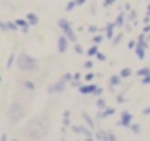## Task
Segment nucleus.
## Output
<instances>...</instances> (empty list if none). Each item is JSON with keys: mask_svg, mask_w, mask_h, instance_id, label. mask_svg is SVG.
I'll return each instance as SVG.
<instances>
[{"mask_svg": "<svg viewBox=\"0 0 150 141\" xmlns=\"http://www.w3.org/2000/svg\"><path fill=\"white\" fill-rule=\"evenodd\" d=\"M18 68L21 71H33V70H38V61L35 58L28 56L26 52H21L18 56Z\"/></svg>", "mask_w": 150, "mask_h": 141, "instance_id": "f257e3e1", "label": "nucleus"}, {"mask_svg": "<svg viewBox=\"0 0 150 141\" xmlns=\"http://www.w3.org/2000/svg\"><path fill=\"white\" fill-rule=\"evenodd\" d=\"M58 26L61 28V33H65V35L70 38V42H77V33L74 32V28H72V25H70V21L68 19H59L58 21Z\"/></svg>", "mask_w": 150, "mask_h": 141, "instance_id": "f03ea898", "label": "nucleus"}, {"mask_svg": "<svg viewBox=\"0 0 150 141\" xmlns=\"http://www.w3.org/2000/svg\"><path fill=\"white\" fill-rule=\"evenodd\" d=\"M68 45H70V38L65 35V33H61V35L58 37V42H56V47H58V52H67L68 51Z\"/></svg>", "mask_w": 150, "mask_h": 141, "instance_id": "7ed1b4c3", "label": "nucleus"}, {"mask_svg": "<svg viewBox=\"0 0 150 141\" xmlns=\"http://www.w3.org/2000/svg\"><path fill=\"white\" fill-rule=\"evenodd\" d=\"M131 122H133V115H131L127 110H122V111H120V120H119V125H120V127H127V129H129Z\"/></svg>", "mask_w": 150, "mask_h": 141, "instance_id": "20e7f679", "label": "nucleus"}, {"mask_svg": "<svg viewBox=\"0 0 150 141\" xmlns=\"http://www.w3.org/2000/svg\"><path fill=\"white\" fill-rule=\"evenodd\" d=\"M98 89V85L96 84H93V82H87V84H82L80 87H79V92L82 94V96H87V94H94V91Z\"/></svg>", "mask_w": 150, "mask_h": 141, "instance_id": "39448f33", "label": "nucleus"}, {"mask_svg": "<svg viewBox=\"0 0 150 141\" xmlns=\"http://www.w3.org/2000/svg\"><path fill=\"white\" fill-rule=\"evenodd\" d=\"M65 89H67V82H63L61 78L56 82V84H52L51 87H49V94H58V92H65Z\"/></svg>", "mask_w": 150, "mask_h": 141, "instance_id": "423d86ee", "label": "nucleus"}, {"mask_svg": "<svg viewBox=\"0 0 150 141\" xmlns=\"http://www.w3.org/2000/svg\"><path fill=\"white\" fill-rule=\"evenodd\" d=\"M89 129H91V127H89ZM89 129H87V127H84V125H75V124L72 125V131H74V133H82V134H84L87 140H93V138H96V136L93 134V131H89Z\"/></svg>", "mask_w": 150, "mask_h": 141, "instance_id": "0eeeda50", "label": "nucleus"}, {"mask_svg": "<svg viewBox=\"0 0 150 141\" xmlns=\"http://www.w3.org/2000/svg\"><path fill=\"white\" fill-rule=\"evenodd\" d=\"M147 47H149V44H147V42H138V45H136V49H134V52H136V58H138V59H145Z\"/></svg>", "mask_w": 150, "mask_h": 141, "instance_id": "6e6552de", "label": "nucleus"}, {"mask_svg": "<svg viewBox=\"0 0 150 141\" xmlns=\"http://www.w3.org/2000/svg\"><path fill=\"white\" fill-rule=\"evenodd\" d=\"M113 113H115V108L113 106H107L105 110H100L98 118H108V117H112Z\"/></svg>", "mask_w": 150, "mask_h": 141, "instance_id": "1a4fd4ad", "label": "nucleus"}, {"mask_svg": "<svg viewBox=\"0 0 150 141\" xmlns=\"http://www.w3.org/2000/svg\"><path fill=\"white\" fill-rule=\"evenodd\" d=\"M0 28H2V30H11V32H14V30H18L19 26L16 25V21H7V23L0 21Z\"/></svg>", "mask_w": 150, "mask_h": 141, "instance_id": "9d476101", "label": "nucleus"}, {"mask_svg": "<svg viewBox=\"0 0 150 141\" xmlns=\"http://www.w3.org/2000/svg\"><path fill=\"white\" fill-rule=\"evenodd\" d=\"M115 28H117V26H115V23H108V25L105 26V30H103V32H105V38H110V40H112L113 35H115V33H113V30H115Z\"/></svg>", "mask_w": 150, "mask_h": 141, "instance_id": "9b49d317", "label": "nucleus"}, {"mask_svg": "<svg viewBox=\"0 0 150 141\" xmlns=\"http://www.w3.org/2000/svg\"><path fill=\"white\" fill-rule=\"evenodd\" d=\"M14 21H16V25H18L23 32H28V30H30V26H32V25L28 23V19H21V18H18V19H14Z\"/></svg>", "mask_w": 150, "mask_h": 141, "instance_id": "f8f14e48", "label": "nucleus"}, {"mask_svg": "<svg viewBox=\"0 0 150 141\" xmlns=\"http://www.w3.org/2000/svg\"><path fill=\"white\" fill-rule=\"evenodd\" d=\"M113 23H115V26H117V28H122V26L126 25V16H124V12H119Z\"/></svg>", "mask_w": 150, "mask_h": 141, "instance_id": "ddd939ff", "label": "nucleus"}, {"mask_svg": "<svg viewBox=\"0 0 150 141\" xmlns=\"http://www.w3.org/2000/svg\"><path fill=\"white\" fill-rule=\"evenodd\" d=\"M100 51H98V44H93L87 51H86V54H87V58H94L96 54H98Z\"/></svg>", "mask_w": 150, "mask_h": 141, "instance_id": "4468645a", "label": "nucleus"}, {"mask_svg": "<svg viewBox=\"0 0 150 141\" xmlns=\"http://www.w3.org/2000/svg\"><path fill=\"white\" fill-rule=\"evenodd\" d=\"M26 19H28V23H30L32 26L38 25V16L37 14H33V12H28V14H26Z\"/></svg>", "mask_w": 150, "mask_h": 141, "instance_id": "2eb2a0df", "label": "nucleus"}, {"mask_svg": "<svg viewBox=\"0 0 150 141\" xmlns=\"http://www.w3.org/2000/svg\"><path fill=\"white\" fill-rule=\"evenodd\" d=\"M120 80H122L120 73H119V75H112V77H110V87H115V85H120Z\"/></svg>", "mask_w": 150, "mask_h": 141, "instance_id": "dca6fc26", "label": "nucleus"}, {"mask_svg": "<svg viewBox=\"0 0 150 141\" xmlns=\"http://www.w3.org/2000/svg\"><path fill=\"white\" fill-rule=\"evenodd\" d=\"M82 118H84V122H86V124H87L91 129H94V120H93V118H91V117H89L86 111H82Z\"/></svg>", "mask_w": 150, "mask_h": 141, "instance_id": "f3484780", "label": "nucleus"}, {"mask_svg": "<svg viewBox=\"0 0 150 141\" xmlns=\"http://www.w3.org/2000/svg\"><path fill=\"white\" fill-rule=\"evenodd\" d=\"M136 19H138V14H136L134 9H131L129 14H127V21H129V23H136Z\"/></svg>", "mask_w": 150, "mask_h": 141, "instance_id": "a211bd4d", "label": "nucleus"}, {"mask_svg": "<svg viewBox=\"0 0 150 141\" xmlns=\"http://www.w3.org/2000/svg\"><path fill=\"white\" fill-rule=\"evenodd\" d=\"M129 129H131L133 134H140V133H142V125H140V124H134V122H131Z\"/></svg>", "mask_w": 150, "mask_h": 141, "instance_id": "6ab92c4d", "label": "nucleus"}, {"mask_svg": "<svg viewBox=\"0 0 150 141\" xmlns=\"http://www.w3.org/2000/svg\"><path fill=\"white\" fill-rule=\"evenodd\" d=\"M108 134H110V133H107V131H103V129H101V131H98V134H96V140L107 141V140H108Z\"/></svg>", "mask_w": 150, "mask_h": 141, "instance_id": "aec40b11", "label": "nucleus"}, {"mask_svg": "<svg viewBox=\"0 0 150 141\" xmlns=\"http://www.w3.org/2000/svg\"><path fill=\"white\" fill-rule=\"evenodd\" d=\"M63 125L65 127L70 125V110H65V113H63Z\"/></svg>", "mask_w": 150, "mask_h": 141, "instance_id": "412c9836", "label": "nucleus"}, {"mask_svg": "<svg viewBox=\"0 0 150 141\" xmlns=\"http://www.w3.org/2000/svg\"><path fill=\"white\" fill-rule=\"evenodd\" d=\"M103 38H105L103 33H94V37H93V44H98V45H100V44L103 42Z\"/></svg>", "mask_w": 150, "mask_h": 141, "instance_id": "4be33fe9", "label": "nucleus"}, {"mask_svg": "<svg viewBox=\"0 0 150 141\" xmlns=\"http://www.w3.org/2000/svg\"><path fill=\"white\" fill-rule=\"evenodd\" d=\"M122 37H124V33H117V35H113V38H112V45H119V44L122 42Z\"/></svg>", "mask_w": 150, "mask_h": 141, "instance_id": "5701e85b", "label": "nucleus"}, {"mask_svg": "<svg viewBox=\"0 0 150 141\" xmlns=\"http://www.w3.org/2000/svg\"><path fill=\"white\" fill-rule=\"evenodd\" d=\"M131 75H133L131 68H122V70H120V77H122V78H129Z\"/></svg>", "mask_w": 150, "mask_h": 141, "instance_id": "b1692460", "label": "nucleus"}, {"mask_svg": "<svg viewBox=\"0 0 150 141\" xmlns=\"http://www.w3.org/2000/svg\"><path fill=\"white\" fill-rule=\"evenodd\" d=\"M136 75H138V77H145V75H150V68H149V66H145V68H140V70L136 71Z\"/></svg>", "mask_w": 150, "mask_h": 141, "instance_id": "393cba45", "label": "nucleus"}, {"mask_svg": "<svg viewBox=\"0 0 150 141\" xmlns=\"http://www.w3.org/2000/svg\"><path fill=\"white\" fill-rule=\"evenodd\" d=\"M23 87L28 89V91H35V84L30 82V80H25V82H23Z\"/></svg>", "mask_w": 150, "mask_h": 141, "instance_id": "a878e982", "label": "nucleus"}, {"mask_svg": "<svg viewBox=\"0 0 150 141\" xmlns=\"http://www.w3.org/2000/svg\"><path fill=\"white\" fill-rule=\"evenodd\" d=\"M74 47H75V54H86V51H84V47L79 44V42H75L74 44Z\"/></svg>", "mask_w": 150, "mask_h": 141, "instance_id": "bb28decb", "label": "nucleus"}, {"mask_svg": "<svg viewBox=\"0 0 150 141\" xmlns=\"http://www.w3.org/2000/svg\"><path fill=\"white\" fill-rule=\"evenodd\" d=\"M96 106H98L100 110H105V108H107V101H105L103 98H98V101H96Z\"/></svg>", "mask_w": 150, "mask_h": 141, "instance_id": "cd10ccee", "label": "nucleus"}, {"mask_svg": "<svg viewBox=\"0 0 150 141\" xmlns=\"http://www.w3.org/2000/svg\"><path fill=\"white\" fill-rule=\"evenodd\" d=\"M136 45H138V40H134V38H131V40L127 42V47H129L131 51H134V49H136Z\"/></svg>", "mask_w": 150, "mask_h": 141, "instance_id": "c85d7f7f", "label": "nucleus"}, {"mask_svg": "<svg viewBox=\"0 0 150 141\" xmlns=\"http://www.w3.org/2000/svg\"><path fill=\"white\" fill-rule=\"evenodd\" d=\"M61 80L68 84V82H72V80H74V75H72V73H65V75L61 77Z\"/></svg>", "mask_w": 150, "mask_h": 141, "instance_id": "c756f323", "label": "nucleus"}, {"mask_svg": "<svg viewBox=\"0 0 150 141\" xmlns=\"http://www.w3.org/2000/svg\"><path fill=\"white\" fill-rule=\"evenodd\" d=\"M14 61H16V54H11L9 59H7V68H11V66L14 65Z\"/></svg>", "mask_w": 150, "mask_h": 141, "instance_id": "7c9ffc66", "label": "nucleus"}, {"mask_svg": "<svg viewBox=\"0 0 150 141\" xmlns=\"http://www.w3.org/2000/svg\"><path fill=\"white\" fill-rule=\"evenodd\" d=\"M75 7H77V2H75V0H70V2L67 4V11H74Z\"/></svg>", "mask_w": 150, "mask_h": 141, "instance_id": "2f4dec72", "label": "nucleus"}, {"mask_svg": "<svg viewBox=\"0 0 150 141\" xmlns=\"http://www.w3.org/2000/svg\"><path fill=\"white\" fill-rule=\"evenodd\" d=\"M140 82H142L143 85H149V84H150V75H145V77H140Z\"/></svg>", "mask_w": 150, "mask_h": 141, "instance_id": "473e14b6", "label": "nucleus"}, {"mask_svg": "<svg viewBox=\"0 0 150 141\" xmlns=\"http://www.w3.org/2000/svg\"><path fill=\"white\" fill-rule=\"evenodd\" d=\"M126 101H127L126 94H117V103H126Z\"/></svg>", "mask_w": 150, "mask_h": 141, "instance_id": "72a5a7b5", "label": "nucleus"}, {"mask_svg": "<svg viewBox=\"0 0 150 141\" xmlns=\"http://www.w3.org/2000/svg\"><path fill=\"white\" fill-rule=\"evenodd\" d=\"M94 58H96V59H98V61H107V56H105V54H103V52H98V54H96V56H94Z\"/></svg>", "mask_w": 150, "mask_h": 141, "instance_id": "f704fd0d", "label": "nucleus"}, {"mask_svg": "<svg viewBox=\"0 0 150 141\" xmlns=\"http://www.w3.org/2000/svg\"><path fill=\"white\" fill-rule=\"evenodd\" d=\"M93 65H94V63H93V61H91V59H87V61H86V63H84V65H82V66H84V68H86V70H91V68H93Z\"/></svg>", "mask_w": 150, "mask_h": 141, "instance_id": "c9c22d12", "label": "nucleus"}, {"mask_svg": "<svg viewBox=\"0 0 150 141\" xmlns=\"http://www.w3.org/2000/svg\"><path fill=\"white\" fill-rule=\"evenodd\" d=\"M84 80H86V82H93V80H94V73H91V71H89V73L84 77Z\"/></svg>", "mask_w": 150, "mask_h": 141, "instance_id": "e433bc0d", "label": "nucleus"}, {"mask_svg": "<svg viewBox=\"0 0 150 141\" xmlns=\"http://www.w3.org/2000/svg\"><path fill=\"white\" fill-rule=\"evenodd\" d=\"M87 32H89V33H98V28H96L94 25H91V26L87 28Z\"/></svg>", "mask_w": 150, "mask_h": 141, "instance_id": "4c0bfd02", "label": "nucleus"}, {"mask_svg": "<svg viewBox=\"0 0 150 141\" xmlns=\"http://www.w3.org/2000/svg\"><path fill=\"white\" fill-rule=\"evenodd\" d=\"M142 32H143V33H150V23H147V25H143Z\"/></svg>", "mask_w": 150, "mask_h": 141, "instance_id": "58836bf2", "label": "nucleus"}, {"mask_svg": "<svg viewBox=\"0 0 150 141\" xmlns=\"http://www.w3.org/2000/svg\"><path fill=\"white\" fill-rule=\"evenodd\" d=\"M115 2H117V0H105V2H103V7H110L112 4H115Z\"/></svg>", "mask_w": 150, "mask_h": 141, "instance_id": "ea45409f", "label": "nucleus"}, {"mask_svg": "<svg viewBox=\"0 0 150 141\" xmlns=\"http://www.w3.org/2000/svg\"><path fill=\"white\" fill-rule=\"evenodd\" d=\"M70 84H72V85H74V87H77V89H79V87H80V85H82V84H80V80H72V82H70Z\"/></svg>", "mask_w": 150, "mask_h": 141, "instance_id": "a19ab883", "label": "nucleus"}, {"mask_svg": "<svg viewBox=\"0 0 150 141\" xmlns=\"http://www.w3.org/2000/svg\"><path fill=\"white\" fill-rule=\"evenodd\" d=\"M101 94H103V89H100V87H98V89L94 91V94H93V96H96V98H100Z\"/></svg>", "mask_w": 150, "mask_h": 141, "instance_id": "79ce46f5", "label": "nucleus"}, {"mask_svg": "<svg viewBox=\"0 0 150 141\" xmlns=\"http://www.w3.org/2000/svg\"><path fill=\"white\" fill-rule=\"evenodd\" d=\"M108 140H110V141H117L119 138H117L115 134H112V133H110V134H108Z\"/></svg>", "mask_w": 150, "mask_h": 141, "instance_id": "37998d69", "label": "nucleus"}, {"mask_svg": "<svg viewBox=\"0 0 150 141\" xmlns=\"http://www.w3.org/2000/svg\"><path fill=\"white\" fill-rule=\"evenodd\" d=\"M74 78H75V80H80V78H82V75H80V73H79V71H75Z\"/></svg>", "mask_w": 150, "mask_h": 141, "instance_id": "c03bdc74", "label": "nucleus"}, {"mask_svg": "<svg viewBox=\"0 0 150 141\" xmlns=\"http://www.w3.org/2000/svg\"><path fill=\"white\" fill-rule=\"evenodd\" d=\"M143 115H150V106H147V108H143Z\"/></svg>", "mask_w": 150, "mask_h": 141, "instance_id": "a18cd8bd", "label": "nucleus"}, {"mask_svg": "<svg viewBox=\"0 0 150 141\" xmlns=\"http://www.w3.org/2000/svg\"><path fill=\"white\" fill-rule=\"evenodd\" d=\"M75 2H77V5H84V4H86L87 0H75Z\"/></svg>", "mask_w": 150, "mask_h": 141, "instance_id": "49530a36", "label": "nucleus"}, {"mask_svg": "<svg viewBox=\"0 0 150 141\" xmlns=\"http://www.w3.org/2000/svg\"><path fill=\"white\" fill-rule=\"evenodd\" d=\"M147 14L150 16V0H149V7H147Z\"/></svg>", "mask_w": 150, "mask_h": 141, "instance_id": "de8ad7c7", "label": "nucleus"}, {"mask_svg": "<svg viewBox=\"0 0 150 141\" xmlns=\"http://www.w3.org/2000/svg\"><path fill=\"white\" fill-rule=\"evenodd\" d=\"M0 84H2V77H0Z\"/></svg>", "mask_w": 150, "mask_h": 141, "instance_id": "09e8293b", "label": "nucleus"}]
</instances>
